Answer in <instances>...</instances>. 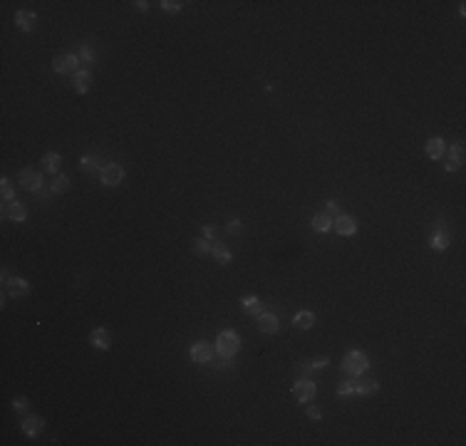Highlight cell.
Here are the masks:
<instances>
[{
  "instance_id": "6da1fadb",
  "label": "cell",
  "mask_w": 466,
  "mask_h": 446,
  "mask_svg": "<svg viewBox=\"0 0 466 446\" xmlns=\"http://www.w3.org/2000/svg\"><path fill=\"white\" fill-rule=\"evenodd\" d=\"M367 367H370V362H367V355H365V352H357V350L347 352V355H345V360H342V369H345L347 374H362Z\"/></svg>"
},
{
  "instance_id": "7a4b0ae2",
  "label": "cell",
  "mask_w": 466,
  "mask_h": 446,
  "mask_svg": "<svg viewBox=\"0 0 466 446\" xmlns=\"http://www.w3.org/2000/svg\"><path fill=\"white\" fill-rule=\"evenodd\" d=\"M238 350H241V337L233 330H226V332L218 335V352L223 357H233Z\"/></svg>"
},
{
  "instance_id": "3957f363",
  "label": "cell",
  "mask_w": 466,
  "mask_h": 446,
  "mask_svg": "<svg viewBox=\"0 0 466 446\" xmlns=\"http://www.w3.org/2000/svg\"><path fill=\"white\" fill-rule=\"evenodd\" d=\"M99 179H102L104 186H117V184H122V179H124V169H122L119 164H107V166L102 169Z\"/></svg>"
},
{
  "instance_id": "277c9868",
  "label": "cell",
  "mask_w": 466,
  "mask_h": 446,
  "mask_svg": "<svg viewBox=\"0 0 466 446\" xmlns=\"http://www.w3.org/2000/svg\"><path fill=\"white\" fill-rule=\"evenodd\" d=\"M77 65H80V57H77V55H60V57H55V62H52L55 72H60V75H65V72H72V75L80 72Z\"/></svg>"
},
{
  "instance_id": "5b68a950",
  "label": "cell",
  "mask_w": 466,
  "mask_h": 446,
  "mask_svg": "<svg viewBox=\"0 0 466 446\" xmlns=\"http://www.w3.org/2000/svg\"><path fill=\"white\" fill-rule=\"evenodd\" d=\"M315 392H318V389H315V384H313L310 379H300L295 387H293L295 399L302 402V404H305V402H313V399H315Z\"/></svg>"
},
{
  "instance_id": "8992f818",
  "label": "cell",
  "mask_w": 466,
  "mask_h": 446,
  "mask_svg": "<svg viewBox=\"0 0 466 446\" xmlns=\"http://www.w3.org/2000/svg\"><path fill=\"white\" fill-rule=\"evenodd\" d=\"M211 357H213V347L209 342H196L191 347V360L196 365H206V362H211Z\"/></svg>"
},
{
  "instance_id": "52a82bcc",
  "label": "cell",
  "mask_w": 466,
  "mask_h": 446,
  "mask_svg": "<svg viewBox=\"0 0 466 446\" xmlns=\"http://www.w3.org/2000/svg\"><path fill=\"white\" fill-rule=\"evenodd\" d=\"M20 184H23V189H28V191H38L40 184H43V176H40L35 169H23V171H20Z\"/></svg>"
},
{
  "instance_id": "ba28073f",
  "label": "cell",
  "mask_w": 466,
  "mask_h": 446,
  "mask_svg": "<svg viewBox=\"0 0 466 446\" xmlns=\"http://www.w3.org/2000/svg\"><path fill=\"white\" fill-rule=\"evenodd\" d=\"M89 340H92V345H94L97 350H109V347H112V335H109V330H104V327L92 330Z\"/></svg>"
},
{
  "instance_id": "9c48e42d",
  "label": "cell",
  "mask_w": 466,
  "mask_h": 446,
  "mask_svg": "<svg viewBox=\"0 0 466 446\" xmlns=\"http://www.w3.org/2000/svg\"><path fill=\"white\" fill-rule=\"evenodd\" d=\"M15 25H18L20 30H35L38 15H35V13H28V10H18V13H15Z\"/></svg>"
},
{
  "instance_id": "30bf717a",
  "label": "cell",
  "mask_w": 466,
  "mask_h": 446,
  "mask_svg": "<svg viewBox=\"0 0 466 446\" xmlns=\"http://www.w3.org/2000/svg\"><path fill=\"white\" fill-rule=\"evenodd\" d=\"M8 292H10V298H28L30 285H28V280H23V278H10L8 280Z\"/></svg>"
},
{
  "instance_id": "8fae6325",
  "label": "cell",
  "mask_w": 466,
  "mask_h": 446,
  "mask_svg": "<svg viewBox=\"0 0 466 446\" xmlns=\"http://www.w3.org/2000/svg\"><path fill=\"white\" fill-rule=\"evenodd\" d=\"M335 231H338L340 236H352V233L357 231V223H355V218H350V216H338V218H335Z\"/></svg>"
},
{
  "instance_id": "7c38bea8",
  "label": "cell",
  "mask_w": 466,
  "mask_h": 446,
  "mask_svg": "<svg viewBox=\"0 0 466 446\" xmlns=\"http://www.w3.org/2000/svg\"><path fill=\"white\" fill-rule=\"evenodd\" d=\"M258 327H260L265 335H273V332H278V318H275L273 313H260V315H258Z\"/></svg>"
},
{
  "instance_id": "4fadbf2b",
  "label": "cell",
  "mask_w": 466,
  "mask_h": 446,
  "mask_svg": "<svg viewBox=\"0 0 466 446\" xmlns=\"http://www.w3.org/2000/svg\"><path fill=\"white\" fill-rule=\"evenodd\" d=\"M464 164V146L461 144H451V152H449V164H446V171H456L459 166Z\"/></svg>"
},
{
  "instance_id": "5bb4252c",
  "label": "cell",
  "mask_w": 466,
  "mask_h": 446,
  "mask_svg": "<svg viewBox=\"0 0 466 446\" xmlns=\"http://www.w3.org/2000/svg\"><path fill=\"white\" fill-rule=\"evenodd\" d=\"M5 216L8 218H13V221H25L28 218V211H25V206L18 201H8L5 203Z\"/></svg>"
},
{
  "instance_id": "9a60e30c",
  "label": "cell",
  "mask_w": 466,
  "mask_h": 446,
  "mask_svg": "<svg viewBox=\"0 0 466 446\" xmlns=\"http://www.w3.org/2000/svg\"><path fill=\"white\" fill-rule=\"evenodd\" d=\"M89 84H92V75H89L87 70H80V72H75V77H72V87H75V92L85 94L87 89H89Z\"/></svg>"
},
{
  "instance_id": "2e32d148",
  "label": "cell",
  "mask_w": 466,
  "mask_h": 446,
  "mask_svg": "<svg viewBox=\"0 0 466 446\" xmlns=\"http://www.w3.org/2000/svg\"><path fill=\"white\" fill-rule=\"evenodd\" d=\"M377 389H380V384L372 382V379H360V382H355V394H360V397H372Z\"/></svg>"
},
{
  "instance_id": "e0dca14e",
  "label": "cell",
  "mask_w": 466,
  "mask_h": 446,
  "mask_svg": "<svg viewBox=\"0 0 466 446\" xmlns=\"http://www.w3.org/2000/svg\"><path fill=\"white\" fill-rule=\"evenodd\" d=\"M45 421L40 419V416H28L25 421H23V431L28 434V436H38L40 431H43Z\"/></svg>"
},
{
  "instance_id": "ac0fdd59",
  "label": "cell",
  "mask_w": 466,
  "mask_h": 446,
  "mask_svg": "<svg viewBox=\"0 0 466 446\" xmlns=\"http://www.w3.org/2000/svg\"><path fill=\"white\" fill-rule=\"evenodd\" d=\"M441 154H444V139H439V136L429 139L426 141V157L429 159H441Z\"/></svg>"
},
{
  "instance_id": "d6986e66",
  "label": "cell",
  "mask_w": 466,
  "mask_h": 446,
  "mask_svg": "<svg viewBox=\"0 0 466 446\" xmlns=\"http://www.w3.org/2000/svg\"><path fill=\"white\" fill-rule=\"evenodd\" d=\"M313 228H315L318 233H328V231L333 228V218H330L328 213H320V216L313 218Z\"/></svg>"
},
{
  "instance_id": "ffe728a7",
  "label": "cell",
  "mask_w": 466,
  "mask_h": 446,
  "mask_svg": "<svg viewBox=\"0 0 466 446\" xmlns=\"http://www.w3.org/2000/svg\"><path fill=\"white\" fill-rule=\"evenodd\" d=\"M213 258H216V263L218 265H226V263H231V250L226 248L223 243H216L213 245V253H211Z\"/></svg>"
},
{
  "instance_id": "44dd1931",
  "label": "cell",
  "mask_w": 466,
  "mask_h": 446,
  "mask_svg": "<svg viewBox=\"0 0 466 446\" xmlns=\"http://www.w3.org/2000/svg\"><path fill=\"white\" fill-rule=\"evenodd\" d=\"M293 323L300 327V330H310L313 325H315V315L310 313V310H302V313H297L295 315V320Z\"/></svg>"
},
{
  "instance_id": "7402d4cb",
  "label": "cell",
  "mask_w": 466,
  "mask_h": 446,
  "mask_svg": "<svg viewBox=\"0 0 466 446\" xmlns=\"http://www.w3.org/2000/svg\"><path fill=\"white\" fill-rule=\"evenodd\" d=\"M194 253H196L199 258H209L213 253V245L209 243V241H204V238H199V241H194Z\"/></svg>"
},
{
  "instance_id": "603a6c76",
  "label": "cell",
  "mask_w": 466,
  "mask_h": 446,
  "mask_svg": "<svg viewBox=\"0 0 466 446\" xmlns=\"http://www.w3.org/2000/svg\"><path fill=\"white\" fill-rule=\"evenodd\" d=\"M60 162H62V159H60V154H55V152H50V154H47V157H45V159H43V166H45V171H50V174H55V171L60 169Z\"/></svg>"
},
{
  "instance_id": "cb8c5ba5",
  "label": "cell",
  "mask_w": 466,
  "mask_h": 446,
  "mask_svg": "<svg viewBox=\"0 0 466 446\" xmlns=\"http://www.w3.org/2000/svg\"><path fill=\"white\" fill-rule=\"evenodd\" d=\"M449 241H451V238H449V233H446V231H439V233H436V236L431 238V248H436V250H444V248L449 245Z\"/></svg>"
},
{
  "instance_id": "d4e9b609",
  "label": "cell",
  "mask_w": 466,
  "mask_h": 446,
  "mask_svg": "<svg viewBox=\"0 0 466 446\" xmlns=\"http://www.w3.org/2000/svg\"><path fill=\"white\" fill-rule=\"evenodd\" d=\"M67 189H70V179L67 176H57L52 181V194H65Z\"/></svg>"
},
{
  "instance_id": "484cf974",
  "label": "cell",
  "mask_w": 466,
  "mask_h": 446,
  "mask_svg": "<svg viewBox=\"0 0 466 446\" xmlns=\"http://www.w3.org/2000/svg\"><path fill=\"white\" fill-rule=\"evenodd\" d=\"M241 303H243V310H248V313H258V315H260V303H258V298H255V295L243 298Z\"/></svg>"
},
{
  "instance_id": "4316f807",
  "label": "cell",
  "mask_w": 466,
  "mask_h": 446,
  "mask_svg": "<svg viewBox=\"0 0 466 446\" xmlns=\"http://www.w3.org/2000/svg\"><path fill=\"white\" fill-rule=\"evenodd\" d=\"M355 394V382H342L338 387V397H352Z\"/></svg>"
},
{
  "instance_id": "83f0119b",
  "label": "cell",
  "mask_w": 466,
  "mask_h": 446,
  "mask_svg": "<svg viewBox=\"0 0 466 446\" xmlns=\"http://www.w3.org/2000/svg\"><path fill=\"white\" fill-rule=\"evenodd\" d=\"M80 166H82V171H94V169H97V157H92V154L82 157Z\"/></svg>"
},
{
  "instance_id": "f1b7e54d",
  "label": "cell",
  "mask_w": 466,
  "mask_h": 446,
  "mask_svg": "<svg viewBox=\"0 0 466 446\" xmlns=\"http://www.w3.org/2000/svg\"><path fill=\"white\" fill-rule=\"evenodd\" d=\"M0 184H3V201H13V186H10V181L3 179Z\"/></svg>"
},
{
  "instance_id": "f546056e",
  "label": "cell",
  "mask_w": 466,
  "mask_h": 446,
  "mask_svg": "<svg viewBox=\"0 0 466 446\" xmlns=\"http://www.w3.org/2000/svg\"><path fill=\"white\" fill-rule=\"evenodd\" d=\"M162 8H164L167 13H179V10H181V3H176V0H164Z\"/></svg>"
},
{
  "instance_id": "4dcf8cb0",
  "label": "cell",
  "mask_w": 466,
  "mask_h": 446,
  "mask_svg": "<svg viewBox=\"0 0 466 446\" xmlns=\"http://www.w3.org/2000/svg\"><path fill=\"white\" fill-rule=\"evenodd\" d=\"M328 365V357H315V360H310V365H307V369H320V367Z\"/></svg>"
},
{
  "instance_id": "1f68e13d",
  "label": "cell",
  "mask_w": 466,
  "mask_h": 446,
  "mask_svg": "<svg viewBox=\"0 0 466 446\" xmlns=\"http://www.w3.org/2000/svg\"><path fill=\"white\" fill-rule=\"evenodd\" d=\"M80 57H82L85 62H92V60H94V52H92V50L85 45V47H82V52H80Z\"/></svg>"
},
{
  "instance_id": "d6a6232c",
  "label": "cell",
  "mask_w": 466,
  "mask_h": 446,
  "mask_svg": "<svg viewBox=\"0 0 466 446\" xmlns=\"http://www.w3.org/2000/svg\"><path fill=\"white\" fill-rule=\"evenodd\" d=\"M238 231H241V221H228V233L236 236Z\"/></svg>"
},
{
  "instance_id": "836d02e7",
  "label": "cell",
  "mask_w": 466,
  "mask_h": 446,
  "mask_svg": "<svg viewBox=\"0 0 466 446\" xmlns=\"http://www.w3.org/2000/svg\"><path fill=\"white\" fill-rule=\"evenodd\" d=\"M204 236H206V238H211V241H216V236H218V231H216L213 226H204Z\"/></svg>"
},
{
  "instance_id": "e575fe53",
  "label": "cell",
  "mask_w": 466,
  "mask_h": 446,
  "mask_svg": "<svg viewBox=\"0 0 466 446\" xmlns=\"http://www.w3.org/2000/svg\"><path fill=\"white\" fill-rule=\"evenodd\" d=\"M13 406H15V409H18V411H23V409H25V406H28V399H25V397H18V399H15V402H13Z\"/></svg>"
},
{
  "instance_id": "d590c367",
  "label": "cell",
  "mask_w": 466,
  "mask_h": 446,
  "mask_svg": "<svg viewBox=\"0 0 466 446\" xmlns=\"http://www.w3.org/2000/svg\"><path fill=\"white\" fill-rule=\"evenodd\" d=\"M307 416H310L313 421H318V419H320V409H315V406H310V409H307Z\"/></svg>"
},
{
  "instance_id": "8d00e7d4",
  "label": "cell",
  "mask_w": 466,
  "mask_h": 446,
  "mask_svg": "<svg viewBox=\"0 0 466 446\" xmlns=\"http://www.w3.org/2000/svg\"><path fill=\"white\" fill-rule=\"evenodd\" d=\"M328 211L338 216V213H340V206H338V203H335V201H328Z\"/></svg>"
},
{
  "instance_id": "74e56055",
  "label": "cell",
  "mask_w": 466,
  "mask_h": 446,
  "mask_svg": "<svg viewBox=\"0 0 466 446\" xmlns=\"http://www.w3.org/2000/svg\"><path fill=\"white\" fill-rule=\"evenodd\" d=\"M136 8H139V10H146V8H149V3H144V0H139V3H136Z\"/></svg>"
}]
</instances>
